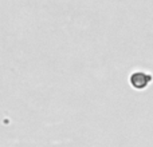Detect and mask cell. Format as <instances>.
Here are the masks:
<instances>
[{"mask_svg":"<svg viewBox=\"0 0 153 147\" xmlns=\"http://www.w3.org/2000/svg\"><path fill=\"white\" fill-rule=\"evenodd\" d=\"M152 82V76L146 72H134L130 78V83L134 88H145Z\"/></svg>","mask_w":153,"mask_h":147,"instance_id":"1","label":"cell"}]
</instances>
